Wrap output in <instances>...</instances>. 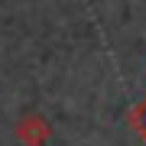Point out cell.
Listing matches in <instances>:
<instances>
[{
  "instance_id": "cell-1",
  "label": "cell",
  "mask_w": 146,
  "mask_h": 146,
  "mask_svg": "<svg viewBox=\"0 0 146 146\" xmlns=\"http://www.w3.org/2000/svg\"><path fill=\"white\" fill-rule=\"evenodd\" d=\"M13 133H16V140H20L23 146H46L49 140H52V123H49L42 114H36V110H26V114L16 117Z\"/></svg>"
}]
</instances>
